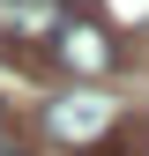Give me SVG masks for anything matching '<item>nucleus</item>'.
I'll list each match as a JSON object with an SVG mask.
<instances>
[{
	"instance_id": "nucleus-1",
	"label": "nucleus",
	"mask_w": 149,
	"mask_h": 156,
	"mask_svg": "<svg viewBox=\"0 0 149 156\" xmlns=\"http://www.w3.org/2000/svg\"><path fill=\"white\" fill-rule=\"evenodd\" d=\"M52 60H60L74 82H104V74H119V37H112L104 15H60V30H52Z\"/></svg>"
},
{
	"instance_id": "nucleus-3",
	"label": "nucleus",
	"mask_w": 149,
	"mask_h": 156,
	"mask_svg": "<svg viewBox=\"0 0 149 156\" xmlns=\"http://www.w3.org/2000/svg\"><path fill=\"white\" fill-rule=\"evenodd\" d=\"M0 156H37V141H30V126H23V112L0 97Z\"/></svg>"
},
{
	"instance_id": "nucleus-4",
	"label": "nucleus",
	"mask_w": 149,
	"mask_h": 156,
	"mask_svg": "<svg viewBox=\"0 0 149 156\" xmlns=\"http://www.w3.org/2000/svg\"><path fill=\"white\" fill-rule=\"evenodd\" d=\"M142 149H149V134H142V126H127V119H119V126H112V134H104V141H89L82 156H142Z\"/></svg>"
},
{
	"instance_id": "nucleus-2",
	"label": "nucleus",
	"mask_w": 149,
	"mask_h": 156,
	"mask_svg": "<svg viewBox=\"0 0 149 156\" xmlns=\"http://www.w3.org/2000/svg\"><path fill=\"white\" fill-rule=\"evenodd\" d=\"M112 126H119V104H112V97H60V104L45 112V134L67 141L74 156H82L89 141H104Z\"/></svg>"
}]
</instances>
